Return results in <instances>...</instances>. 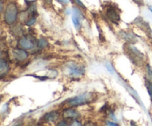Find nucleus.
<instances>
[{
  "instance_id": "nucleus-23",
  "label": "nucleus",
  "mask_w": 152,
  "mask_h": 126,
  "mask_svg": "<svg viewBox=\"0 0 152 126\" xmlns=\"http://www.w3.org/2000/svg\"><path fill=\"white\" fill-rule=\"evenodd\" d=\"M148 9H149L150 11H151L152 13V6H149V7H148Z\"/></svg>"
},
{
  "instance_id": "nucleus-11",
  "label": "nucleus",
  "mask_w": 152,
  "mask_h": 126,
  "mask_svg": "<svg viewBox=\"0 0 152 126\" xmlns=\"http://www.w3.org/2000/svg\"><path fill=\"white\" fill-rule=\"evenodd\" d=\"M9 71V66L7 62L4 59H0V75H4Z\"/></svg>"
},
{
  "instance_id": "nucleus-12",
  "label": "nucleus",
  "mask_w": 152,
  "mask_h": 126,
  "mask_svg": "<svg viewBox=\"0 0 152 126\" xmlns=\"http://www.w3.org/2000/svg\"><path fill=\"white\" fill-rule=\"evenodd\" d=\"M120 35L122 36V38L124 39L125 40H126V41L129 42V43H133L135 42V40H134L135 39H134V37L133 34L122 31V32H120Z\"/></svg>"
},
{
  "instance_id": "nucleus-19",
  "label": "nucleus",
  "mask_w": 152,
  "mask_h": 126,
  "mask_svg": "<svg viewBox=\"0 0 152 126\" xmlns=\"http://www.w3.org/2000/svg\"><path fill=\"white\" fill-rule=\"evenodd\" d=\"M106 67H107V68H108V71H109L110 72H111V73H112V71H113V68H112V65H110L109 63H107V64H106Z\"/></svg>"
},
{
  "instance_id": "nucleus-24",
  "label": "nucleus",
  "mask_w": 152,
  "mask_h": 126,
  "mask_svg": "<svg viewBox=\"0 0 152 126\" xmlns=\"http://www.w3.org/2000/svg\"><path fill=\"white\" fill-rule=\"evenodd\" d=\"M0 101H1V97H0Z\"/></svg>"
},
{
  "instance_id": "nucleus-13",
  "label": "nucleus",
  "mask_w": 152,
  "mask_h": 126,
  "mask_svg": "<svg viewBox=\"0 0 152 126\" xmlns=\"http://www.w3.org/2000/svg\"><path fill=\"white\" fill-rule=\"evenodd\" d=\"M37 47H38L39 48L43 49L45 48V47H47L48 44V42L47 40L45 39H39L38 40V42H37Z\"/></svg>"
},
{
  "instance_id": "nucleus-6",
  "label": "nucleus",
  "mask_w": 152,
  "mask_h": 126,
  "mask_svg": "<svg viewBox=\"0 0 152 126\" xmlns=\"http://www.w3.org/2000/svg\"><path fill=\"white\" fill-rule=\"evenodd\" d=\"M128 50L129 51V58H131V59L132 60V62L134 63H138L140 61H142V54L132 44H129V45L128 46Z\"/></svg>"
},
{
  "instance_id": "nucleus-10",
  "label": "nucleus",
  "mask_w": 152,
  "mask_h": 126,
  "mask_svg": "<svg viewBox=\"0 0 152 126\" xmlns=\"http://www.w3.org/2000/svg\"><path fill=\"white\" fill-rule=\"evenodd\" d=\"M13 56L14 59L18 61H24L28 57V53L25 50V49H14L13 50Z\"/></svg>"
},
{
  "instance_id": "nucleus-18",
  "label": "nucleus",
  "mask_w": 152,
  "mask_h": 126,
  "mask_svg": "<svg viewBox=\"0 0 152 126\" xmlns=\"http://www.w3.org/2000/svg\"><path fill=\"white\" fill-rule=\"evenodd\" d=\"M56 1H57L58 2L61 3V4H68V2H69V0H56Z\"/></svg>"
},
{
  "instance_id": "nucleus-3",
  "label": "nucleus",
  "mask_w": 152,
  "mask_h": 126,
  "mask_svg": "<svg viewBox=\"0 0 152 126\" xmlns=\"http://www.w3.org/2000/svg\"><path fill=\"white\" fill-rule=\"evenodd\" d=\"M85 71L86 70L84 66L75 62L67 63L65 66V71L71 77H78L83 75L85 74Z\"/></svg>"
},
{
  "instance_id": "nucleus-9",
  "label": "nucleus",
  "mask_w": 152,
  "mask_h": 126,
  "mask_svg": "<svg viewBox=\"0 0 152 126\" xmlns=\"http://www.w3.org/2000/svg\"><path fill=\"white\" fill-rule=\"evenodd\" d=\"M59 113L56 111H52L43 116V121L45 122H54L59 119Z\"/></svg>"
},
{
  "instance_id": "nucleus-17",
  "label": "nucleus",
  "mask_w": 152,
  "mask_h": 126,
  "mask_svg": "<svg viewBox=\"0 0 152 126\" xmlns=\"http://www.w3.org/2000/svg\"><path fill=\"white\" fill-rule=\"evenodd\" d=\"M57 125H59V126H67V125H68V123H67V121L66 120H62V121H60V122H59V123H58L57 124Z\"/></svg>"
},
{
  "instance_id": "nucleus-16",
  "label": "nucleus",
  "mask_w": 152,
  "mask_h": 126,
  "mask_svg": "<svg viewBox=\"0 0 152 126\" xmlns=\"http://www.w3.org/2000/svg\"><path fill=\"white\" fill-rule=\"evenodd\" d=\"M34 16V15H33V16H31L28 21H27V25H28V26H31V25H34V24L36 22V18L35 16Z\"/></svg>"
},
{
  "instance_id": "nucleus-22",
  "label": "nucleus",
  "mask_w": 152,
  "mask_h": 126,
  "mask_svg": "<svg viewBox=\"0 0 152 126\" xmlns=\"http://www.w3.org/2000/svg\"><path fill=\"white\" fill-rule=\"evenodd\" d=\"M2 9H3V3L2 1H1V0H0V13L1 12Z\"/></svg>"
},
{
  "instance_id": "nucleus-21",
  "label": "nucleus",
  "mask_w": 152,
  "mask_h": 126,
  "mask_svg": "<svg viewBox=\"0 0 152 126\" xmlns=\"http://www.w3.org/2000/svg\"><path fill=\"white\" fill-rule=\"evenodd\" d=\"M36 1H37V0H25V2H26L27 4H33V3L35 2Z\"/></svg>"
},
{
  "instance_id": "nucleus-5",
  "label": "nucleus",
  "mask_w": 152,
  "mask_h": 126,
  "mask_svg": "<svg viewBox=\"0 0 152 126\" xmlns=\"http://www.w3.org/2000/svg\"><path fill=\"white\" fill-rule=\"evenodd\" d=\"M83 19V13L80 10L79 7H73V15H72V21L74 23V27L77 30H80L82 28L81 19Z\"/></svg>"
},
{
  "instance_id": "nucleus-1",
  "label": "nucleus",
  "mask_w": 152,
  "mask_h": 126,
  "mask_svg": "<svg viewBox=\"0 0 152 126\" xmlns=\"http://www.w3.org/2000/svg\"><path fill=\"white\" fill-rule=\"evenodd\" d=\"M95 96L93 93H84L75 97L67 99L64 102L65 105L68 107H77L80 105L91 103L94 100Z\"/></svg>"
},
{
  "instance_id": "nucleus-15",
  "label": "nucleus",
  "mask_w": 152,
  "mask_h": 126,
  "mask_svg": "<svg viewBox=\"0 0 152 126\" xmlns=\"http://www.w3.org/2000/svg\"><path fill=\"white\" fill-rule=\"evenodd\" d=\"M74 4H75L77 7H80L82 9H84V10H86V7L85 6V4H83V1L81 0H71Z\"/></svg>"
},
{
  "instance_id": "nucleus-2",
  "label": "nucleus",
  "mask_w": 152,
  "mask_h": 126,
  "mask_svg": "<svg viewBox=\"0 0 152 126\" xmlns=\"http://www.w3.org/2000/svg\"><path fill=\"white\" fill-rule=\"evenodd\" d=\"M18 7L15 2H10L6 6L4 11V21L8 25H13L17 19Z\"/></svg>"
},
{
  "instance_id": "nucleus-8",
  "label": "nucleus",
  "mask_w": 152,
  "mask_h": 126,
  "mask_svg": "<svg viewBox=\"0 0 152 126\" xmlns=\"http://www.w3.org/2000/svg\"><path fill=\"white\" fill-rule=\"evenodd\" d=\"M19 44L22 49H25V50H30V49L34 48L36 43L33 38L29 36H25L19 40Z\"/></svg>"
},
{
  "instance_id": "nucleus-4",
  "label": "nucleus",
  "mask_w": 152,
  "mask_h": 126,
  "mask_svg": "<svg viewBox=\"0 0 152 126\" xmlns=\"http://www.w3.org/2000/svg\"><path fill=\"white\" fill-rule=\"evenodd\" d=\"M106 17L113 23L117 24L120 20V14L118 11V8L114 5L108 7L105 10Z\"/></svg>"
},
{
  "instance_id": "nucleus-7",
  "label": "nucleus",
  "mask_w": 152,
  "mask_h": 126,
  "mask_svg": "<svg viewBox=\"0 0 152 126\" xmlns=\"http://www.w3.org/2000/svg\"><path fill=\"white\" fill-rule=\"evenodd\" d=\"M80 116V113L77 110L72 108V107H68V108H65L62 112V117L66 120L77 119Z\"/></svg>"
},
{
  "instance_id": "nucleus-14",
  "label": "nucleus",
  "mask_w": 152,
  "mask_h": 126,
  "mask_svg": "<svg viewBox=\"0 0 152 126\" xmlns=\"http://www.w3.org/2000/svg\"><path fill=\"white\" fill-rule=\"evenodd\" d=\"M145 86H146L148 94H149L150 98H151L152 101V82L150 81V80H145Z\"/></svg>"
},
{
  "instance_id": "nucleus-25",
  "label": "nucleus",
  "mask_w": 152,
  "mask_h": 126,
  "mask_svg": "<svg viewBox=\"0 0 152 126\" xmlns=\"http://www.w3.org/2000/svg\"><path fill=\"white\" fill-rule=\"evenodd\" d=\"M0 55H1V52H0Z\"/></svg>"
},
{
  "instance_id": "nucleus-20",
  "label": "nucleus",
  "mask_w": 152,
  "mask_h": 126,
  "mask_svg": "<svg viewBox=\"0 0 152 126\" xmlns=\"http://www.w3.org/2000/svg\"><path fill=\"white\" fill-rule=\"evenodd\" d=\"M106 125H118V124H117V123H114L113 122H110V121H107Z\"/></svg>"
}]
</instances>
